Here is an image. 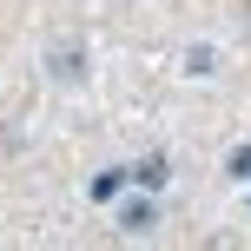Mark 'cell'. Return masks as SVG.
<instances>
[{
	"instance_id": "1",
	"label": "cell",
	"mask_w": 251,
	"mask_h": 251,
	"mask_svg": "<svg viewBox=\"0 0 251 251\" xmlns=\"http://www.w3.org/2000/svg\"><path fill=\"white\" fill-rule=\"evenodd\" d=\"M152 225H159V205H152V199H132V205H119V231H126V238H146Z\"/></svg>"
},
{
	"instance_id": "2",
	"label": "cell",
	"mask_w": 251,
	"mask_h": 251,
	"mask_svg": "<svg viewBox=\"0 0 251 251\" xmlns=\"http://www.w3.org/2000/svg\"><path fill=\"white\" fill-rule=\"evenodd\" d=\"M47 66H53V79H79V73H86V53H79V47H60Z\"/></svg>"
},
{
	"instance_id": "3",
	"label": "cell",
	"mask_w": 251,
	"mask_h": 251,
	"mask_svg": "<svg viewBox=\"0 0 251 251\" xmlns=\"http://www.w3.org/2000/svg\"><path fill=\"white\" fill-rule=\"evenodd\" d=\"M132 185L159 192V185H165V159H139V165H132Z\"/></svg>"
},
{
	"instance_id": "4",
	"label": "cell",
	"mask_w": 251,
	"mask_h": 251,
	"mask_svg": "<svg viewBox=\"0 0 251 251\" xmlns=\"http://www.w3.org/2000/svg\"><path fill=\"white\" fill-rule=\"evenodd\" d=\"M126 178H132V165H126V172H100V178H93V199H119V185H126Z\"/></svg>"
},
{
	"instance_id": "5",
	"label": "cell",
	"mask_w": 251,
	"mask_h": 251,
	"mask_svg": "<svg viewBox=\"0 0 251 251\" xmlns=\"http://www.w3.org/2000/svg\"><path fill=\"white\" fill-rule=\"evenodd\" d=\"M185 73H192V79L218 73V53H212V47H192V53H185Z\"/></svg>"
},
{
	"instance_id": "6",
	"label": "cell",
	"mask_w": 251,
	"mask_h": 251,
	"mask_svg": "<svg viewBox=\"0 0 251 251\" xmlns=\"http://www.w3.org/2000/svg\"><path fill=\"white\" fill-rule=\"evenodd\" d=\"M231 178H245V185H251V146H238V152H231Z\"/></svg>"
}]
</instances>
